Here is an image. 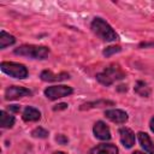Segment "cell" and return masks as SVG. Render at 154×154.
Here are the masks:
<instances>
[{
	"instance_id": "6da1fadb",
	"label": "cell",
	"mask_w": 154,
	"mask_h": 154,
	"mask_svg": "<svg viewBox=\"0 0 154 154\" xmlns=\"http://www.w3.org/2000/svg\"><path fill=\"white\" fill-rule=\"evenodd\" d=\"M93 32L99 37L101 38L102 41H107V42H112V41H116L118 40V35L116 34V31L112 29V26L103 20L102 18H94V20L91 22V25H90Z\"/></svg>"
},
{
	"instance_id": "7a4b0ae2",
	"label": "cell",
	"mask_w": 154,
	"mask_h": 154,
	"mask_svg": "<svg viewBox=\"0 0 154 154\" xmlns=\"http://www.w3.org/2000/svg\"><path fill=\"white\" fill-rule=\"evenodd\" d=\"M124 77H125V72L117 64H111L109 66L105 67V70L102 72H100V73L96 75V79L101 84H103L106 87L112 85L116 81L123 79Z\"/></svg>"
},
{
	"instance_id": "3957f363",
	"label": "cell",
	"mask_w": 154,
	"mask_h": 154,
	"mask_svg": "<svg viewBox=\"0 0 154 154\" xmlns=\"http://www.w3.org/2000/svg\"><path fill=\"white\" fill-rule=\"evenodd\" d=\"M14 54L20 55V57L31 58V59H46L49 54V48L46 46L23 45L14 49Z\"/></svg>"
},
{
	"instance_id": "277c9868",
	"label": "cell",
	"mask_w": 154,
	"mask_h": 154,
	"mask_svg": "<svg viewBox=\"0 0 154 154\" xmlns=\"http://www.w3.org/2000/svg\"><path fill=\"white\" fill-rule=\"evenodd\" d=\"M1 71L13 78H19L23 79L28 76V70L23 64L18 63H12V61H2L1 65Z\"/></svg>"
},
{
	"instance_id": "5b68a950",
	"label": "cell",
	"mask_w": 154,
	"mask_h": 154,
	"mask_svg": "<svg viewBox=\"0 0 154 154\" xmlns=\"http://www.w3.org/2000/svg\"><path fill=\"white\" fill-rule=\"evenodd\" d=\"M72 94V88L69 85H52L45 90V95L49 100H57Z\"/></svg>"
},
{
	"instance_id": "8992f818",
	"label": "cell",
	"mask_w": 154,
	"mask_h": 154,
	"mask_svg": "<svg viewBox=\"0 0 154 154\" xmlns=\"http://www.w3.org/2000/svg\"><path fill=\"white\" fill-rule=\"evenodd\" d=\"M29 95H31V90L24 87H18V85H11L5 91L6 100H17V99H20L23 96H29Z\"/></svg>"
},
{
	"instance_id": "52a82bcc",
	"label": "cell",
	"mask_w": 154,
	"mask_h": 154,
	"mask_svg": "<svg viewBox=\"0 0 154 154\" xmlns=\"http://www.w3.org/2000/svg\"><path fill=\"white\" fill-rule=\"evenodd\" d=\"M93 132H94V136L99 140H102V141H108L111 138V131H109V128L101 120L96 122L94 124V128H93Z\"/></svg>"
},
{
	"instance_id": "ba28073f",
	"label": "cell",
	"mask_w": 154,
	"mask_h": 154,
	"mask_svg": "<svg viewBox=\"0 0 154 154\" xmlns=\"http://www.w3.org/2000/svg\"><path fill=\"white\" fill-rule=\"evenodd\" d=\"M105 116L107 119H109L111 122L117 123V124H123L128 120V113L123 109H117V108L107 109V111H105Z\"/></svg>"
},
{
	"instance_id": "9c48e42d",
	"label": "cell",
	"mask_w": 154,
	"mask_h": 154,
	"mask_svg": "<svg viewBox=\"0 0 154 154\" xmlns=\"http://www.w3.org/2000/svg\"><path fill=\"white\" fill-rule=\"evenodd\" d=\"M120 142L125 148H131L135 144V134L129 128H120L119 129Z\"/></svg>"
},
{
	"instance_id": "30bf717a",
	"label": "cell",
	"mask_w": 154,
	"mask_h": 154,
	"mask_svg": "<svg viewBox=\"0 0 154 154\" xmlns=\"http://www.w3.org/2000/svg\"><path fill=\"white\" fill-rule=\"evenodd\" d=\"M88 154H118V148L112 143H101L91 148Z\"/></svg>"
},
{
	"instance_id": "8fae6325",
	"label": "cell",
	"mask_w": 154,
	"mask_h": 154,
	"mask_svg": "<svg viewBox=\"0 0 154 154\" xmlns=\"http://www.w3.org/2000/svg\"><path fill=\"white\" fill-rule=\"evenodd\" d=\"M40 77H41V79L45 81V82H60V81L67 79L70 76H69V73H66V72H61V73L55 75V73H53V72L49 71V70H45V71L41 72Z\"/></svg>"
},
{
	"instance_id": "7c38bea8",
	"label": "cell",
	"mask_w": 154,
	"mask_h": 154,
	"mask_svg": "<svg viewBox=\"0 0 154 154\" xmlns=\"http://www.w3.org/2000/svg\"><path fill=\"white\" fill-rule=\"evenodd\" d=\"M137 137H138V141H140V144L142 146V148L146 152H148L149 154H154V143L152 142V140L149 138V136L146 132L140 131L137 134Z\"/></svg>"
},
{
	"instance_id": "4fadbf2b",
	"label": "cell",
	"mask_w": 154,
	"mask_h": 154,
	"mask_svg": "<svg viewBox=\"0 0 154 154\" xmlns=\"http://www.w3.org/2000/svg\"><path fill=\"white\" fill-rule=\"evenodd\" d=\"M22 117H23V119H24L25 122H37V120H40V118H41V113H40V111L36 109L35 107L28 106V107L24 108Z\"/></svg>"
},
{
	"instance_id": "5bb4252c",
	"label": "cell",
	"mask_w": 154,
	"mask_h": 154,
	"mask_svg": "<svg viewBox=\"0 0 154 154\" xmlns=\"http://www.w3.org/2000/svg\"><path fill=\"white\" fill-rule=\"evenodd\" d=\"M135 93L138 94L140 96H143V97H148L150 95V88L147 85V83H144L143 81H138L136 84H135Z\"/></svg>"
},
{
	"instance_id": "9a60e30c",
	"label": "cell",
	"mask_w": 154,
	"mask_h": 154,
	"mask_svg": "<svg viewBox=\"0 0 154 154\" xmlns=\"http://www.w3.org/2000/svg\"><path fill=\"white\" fill-rule=\"evenodd\" d=\"M14 124V117L8 114L6 111L0 112V125L1 128H12Z\"/></svg>"
},
{
	"instance_id": "2e32d148",
	"label": "cell",
	"mask_w": 154,
	"mask_h": 154,
	"mask_svg": "<svg viewBox=\"0 0 154 154\" xmlns=\"http://www.w3.org/2000/svg\"><path fill=\"white\" fill-rule=\"evenodd\" d=\"M14 42H16L14 36H12V35L7 34V32H6V31H4V30L0 32V48H1V49L6 48L7 46L13 45Z\"/></svg>"
},
{
	"instance_id": "e0dca14e",
	"label": "cell",
	"mask_w": 154,
	"mask_h": 154,
	"mask_svg": "<svg viewBox=\"0 0 154 154\" xmlns=\"http://www.w3.org/2000/svg\"><path fill=\"white\" fill-rule=\"evenodd\" d=\"M106 105H113V101H107V100H99L95 102H88V103H83L81 106V109H85V108H95V107H102Z\"/></svg>"
},
{
	"instance_id": "ac0fdd59",
	"label": "cell",
	"mask_w": 154,
	"mask_h": 154,
	"mask_svg": "<svg viewBox=\"0 0 154 154\" xmlns=\"http://www.w3.org/2000/svg\"><path fill=\"white\" fill-rule=\"evenodd\" d=\"M31 136L32 137H36V138H46L48 136V131L43 128H36L31 131Z\"/></svg>"
},
{
	"instance_id": "d6986e66",
	"label": "cell",
	"mask_w": 154,
	"mask_h": 154,
	"mask_svg": "<svg viewBox=\"0 0 154 154\" xmlns=\"http://www.w3.org/2000/svg\"><path fill=\"white\" fill-rule=\"evenodd\" d=\"M122 51V47L120 46H108V47H106L105 49H103V55L105 57H109V55H112V54H116V53H119Z\"/></svg>"
},
{
	"instance_id": "ffe728a7",
	"label": "cell",
	"mask_w": 154,
	"mask_h": 154,
	"mask_svg": "<svg viewBox=\"0 0 154 154\" xmlns=\"http://www.w3.org/2000/svg\"><path fill=\"white\" fill-rule=\"evenodd\" d=\"M55 140H57V142H58L59 144H66V143L69 142L67 137H65L64 135H58V136L55 137Z\"/></svg>"
},
{
	"instance_id": "44dd1931",
	"label": "cell",
	"mask_w": 154,
	"mask_h": 154,
	"mask_svg": "<svg viewBox=\"0 0 154 154\" xmlns=\"http://www.w3.org/2000/svg\"><path fill=\"white\" fill-rule=\"evenodd\" d=\"M7 109H8L10 112L16 113V112H19L20 106H19V105H10V106H7Z\"/></svg>"
},
{
	"instance_id": "7402d4cb",
	"label": "cell",
	"mask_w": 154,
	"mask_h": 154,
	"mask_svg": "<svg viewBox=\"0 0 154 154\" xmlns=\"http://www.w3.org/2000/svg\"><path fill=\"white\" fill-rule=\"evenodd\" d=\"M65 108H67V103H59V105H57V106H54V107H53V109H54V111L65 109Z\"/></svg>"
},
{
	"instance_id": "603a6c76",
	"label": "cell",
	"mask_w": 154,
	"mask_h": 154,
	"mask_svg": "<svg viewBox=\"0 0 154 154\" xmlns=\"http://www.w3.org/2000/svg\"><path fill=\"white\" fill-rule=\"evenodd\" d=\"M140 47H154V42H149V43H141Z\"/></svg>"
},
{
	"instance_id": "cb8c5ba5",
	"label": "cell",
	"mask_w": 154,
	"mask_h": 154,
	"mask_svg": "<svg viewBox=\"0 0 154 154\" xmlns=\"http://www.w3.org/2000/svg\"><path fill=\"white\" fill-rule=\"evenodd\" d=\"M149 126H150V130L154 132V117L150 119V122H149Z\"/></svg>"
},
{
	"instance_id": "d4e9b609",
	"label": "cell",
	"mask_w": 154,
	"mask_h": 154,
	"mask_svg": "<svg viewBox=\"0 0 154 154\" xmlns=\"http://www.w3.org/2000/svg\"><path fill=\"white\" fill-rule=\"evenodd\" d=\"M132 154H144V153H142V152H140V150H135Z\"/></svg>"
},
{
	"instance_id": "484cf974",
	"label": "cell",
	"mask_w": 154,
	"mask_h": 154,
	"mask_svg": "<svg viewBox=\"0 0 154 154\" xmlns=\"http://www.w3.org/2000/svg\"><path fill=\"white\" fill-rule=\"evenodd\" d=\"M53 154H66V153H64V152H54Z\"/></svg>"
}]
</instances>
